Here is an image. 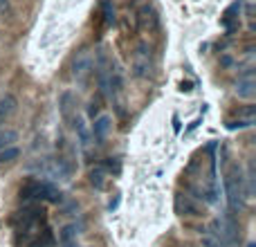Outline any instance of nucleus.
<instances>
[{
    "label": "nucleus",
    "mask_w": 256,
    "mask_h": 247,
    "mask_svg": "<svg viewBox=\"0 0 256 247\" xmlns=\"http://www.w3.org/2000/svg\"><path fill=\"white\" fill-rule=\"evenodd\" d=\"M180 90H182V92H191V90H194V88H191V84H189V81H182V84H180Z\"/></svg>",
    "instance_id": "a878e982"
},
{
    "label": "nucleus",
    "mask_w": 256,
    "mask_h": 247,
    "mask_svg": "<svg viewBox=\"0 0 256 247\" xmlns=\"http://www.w3.org/2000/svg\"><path fill=\"white\" fill-rule=\"evenodd\" d=\"M137 27L140 30H155L160 25V18H158V12H155L153 4H142V9L137 12Z\"/></svg>",
    "instance_id": "9d476101"
},
{
    "label": "nucleus",
    "mask_w": 256,
    "mask_h": 247,
    "mask_svg": "<svg viewBox=\"0 0 256 247\" xmlns=\"http://www.w3.org/2000/svg\"><path fill=\"white\" fill-rule=\"evenodd\" d=\"M79 230H81V227L76 225V222H68V225H63L61 232H58V245L79 240Z\"/></svg>",
    "instance_id": "f3484780"
},
{
    "label": "nucleus",
    "mask_w": 256,
    "mask_h": 247,
    "mask_svg": "<svg viewBox=\"0 0 256 247\" xmlns=\"http://www.w3.org/2000/svg\"><path fill=\"white\" fill-rule=\"evenodd\" d=\"M112 130V117L110 115H99L92 120V126H90V135H92V142L97 144H104L108 140Z\"/></svg>",
    "instance_id": "6e6552de"
},
{
    "label": "nucleus",
    "mask_w": 256,
    "mask_h": 247,
    "mask_svg": "<svg viewBox=\"0 0 256 247\" xmlns=\"http://www.w3.org/2000/svg\"><path fill=\"white\" fill-rule=\"evenodd\" d=\"M130 72L135 79H148L153 74V50L146 40H140L135 48V54H132V66Z\"/></svg>",
    "instance_id": "20e7f679"
},
{
    "label": "nucleus",
    "mask_w": 256,
    "mask_h": 247,
    "mask_svg": "<svg viewBox=\"0 0 256 247\" xmlns=\"http://www.w3.org/2000/svg\"><path fill=\"white\" fill-rule=\"evenodd\" d=\"M234 94L238 99H245V102H252L256 97V79H240L236 81Z\"/></svg>",
    "instance_id": "ddd939ff"
},
{
    "label": "nucleus",
    "mask_w": 256,
    "mask_h": 247,
    "mask_svg": "<svg viewBox=\"0 0 256 247\" xmlns=\"http://www.w3.org/2000/svg\"><path fill=\"white\" fill-rule=\"evenodd\" d=\"M209 238H214L220 247H238L240 232L238 222L234 218V212H227L222 218H214L207 227Z\"/></svg>",
    "instance_id": "7ed1b4c3"
},
{
    "label": "nucleus",
    "mask_w": 256,
    "mask_h": 247,
    "mask_svg": "<svg viewBox=\"0 0 256 247\" xmlns=\"http://www.w3.org/2000/svg\"><path fill=\"white\" fill-rule=\"evenodd\" d=\"M72 128H74V132H76V142H79V146L84 150H88L90 146L94 144L92 142V135H90V128H88V124H86V120L81 115H76L74 120H72V124H70Z\"/></svg>",
    "instance_id": "9b49d317"
},
{
    "label": "nucleus",
    "mask_w": 256,
    "mask_h": 247,
    "mask_svg": "<svg viewBox=\"0 0 256 247\" xmlns=\"http://www.w3.org/2000/svg\"><path fill=\"white\" fill-rule=\"evenodd\" d=\"M14 14V4L12 0H0V18H7Z\"/></svg>",
    "instance_id": "4be33fe9"
},
{
    "label": "nucleus",
    "mask_w": 256,
    "mask_h": 247,
    "mask_svg": "<svg viewBox=\"0 0 256 247\" xmlns=\"http://www.w3.org/2000/svg\"><path fill=\"white\" fill-rule=\"evenodd\" d=\"M16 110H18V99H16V94H12V92L2 94V97H0V124L7 122Z\"/></svg>",
    "instance_id": "f8f14e48"
},
{
    "label": "nucleus",
    "mask_w": 256,
    "mask_h": 247,
    "mask_svg": "<svg viewBox=\"0 0 256 247\" xmlns=\"http://www.w3.org/2000/svg\"><path fill=\"white\" fill-rule=\"evenodd\" d=\"M225 196L230 212H240L248 200V191H245V173L238 164H230L225 168Z\"/></svg>",
    "instance_id": "f03ea898"
},
{
    "label": "nucleus",
    "mask_w": 256,
    "mask_h": 247,
    "mask_svg": "<svg viewBox=\"0 0 256 247\" xmlns=\"http://www.w3.org/2000/svg\"><path fill=\"white\" fill-rule=\"evenodd\" d=\"M18 142V130H14V128H0V150L7 148V146H14Z\"/></svg>",
    "instance_id": "a211bd4d"
},
{
    "label": "nucleus",
    "mask_w": 256,
    "mask_h": 247,
    "mask_svg": "<svg viewBox=\"0 0 256 247\" xmlns=\"http://www.w3.org/2000/svg\"><path fill=\"white\" fill-rule=\"evenodd\" d=\"M45 220V209L40 207V202H25L22 209L16 214V222L20 230H32V227L40 225Z\"/></svg>",
    "instance_id": "39448f33"
},
{
    "label": "nucleus",
    "mask_w": 256,
    "mask_h": 247,
    "mask_svg": "<svg viewBox=\"0 0 256 247\" xmlns=\"http://www.w3.org/2000/svg\"><path fill=\"white\" fill-rule=\"evenodd\" d=\"M108 178H110V176H108V171L104 168V164H97V166H92V168H90V173H88V182L97 191H102L104 186H106Z\"/></svg>",
    "instance_id": "4468645a"
},
{
    "label": "nucleus",
    "mask_w": 256,
    "mask_h": 247,
    "mask_svg": "<svg viewBox=\"0 0 256 247\" xmlns=\"http://www.w3.org/2000/svg\"><path fill=\"white\" fill-rule=\"evenodd\" d=\"M240 12H243V0H234V2L230 4V7L225 9V14H222L220 18V25H232V22H238V16Z\"/></svg>",
    "instance_id": "dca6fc26"
},
{
    "label": "nucleus",
    "mask_w": 256,
    "mask_h": 247,
    "mask_svg": "<svg viewBox=\"0 0 256 247\" xmlns=\"http://www.w3.org/2000/svg\"><path fill=\"white\" fill-rule=\"evenodd\" d=\"M18 158H20V148H18L16 144L7 146V148L0 150V164H2V166H4V164H14Z\"/></svg>",
    "instance_id": "6ab92c4d"
},
{
    "label": "nucleus",
    "mask_w": 256,
    "mask_h": 247,
    "mask_svg": "<svg viewBox=\"0 0 256 247\" xmlns=\"http://www.w3.org/2000/svg\"><path fill=\"white\" fill-rule=\"evenodd\" d=\"M22 202H52V204H61L63 202V194L54 182L43 180V178H30L20 184L18 189Z\"/></svg>",
    "instance_id": "f257e3e1"
},
{
    "label": "nucleus",
    "mask_w": 256,
    "mask_h": 247,
    "mask_svg": "<svg viewBox=\"0 0 256 247\" xmlns=\"http://www.w3.org/2000/svg\"><path fill=\"white\" fill-rule=\"evenodd\" d=\"M76 106H79V99H76V94L72 92V90H63V92L58 94V112H61L63 124L70 126L72 120L79 115V112H76Z\"/></svg>",
    "instance_id": "0eeeda50"
},
{
    "label": "nucleus",
    "mask_w": 256,
    "mask_h": 247,
    "mask_svg": "<svg viewBox=\"0 0 256 247\" xmlns=\"http://www.w3.org/2000/svg\"><path fill=\"white\" fill-rule=\"evenodd\" d=\"M256 124V120H243V117H238V120H227L225 122V128L227 130H245V128H252Z\"/></svg>",
    "instance_id": "aec40b11"
},
{
    "label": "nucleus",
    "mask_w": 256,
    "mask_h": 247,
    "mask_svg": "<svg viewBox=\"0 0 256 247\" xmlns=\"http://www.w3.org/2000/svg\"><path fill=\"white\" fill-rule=\"evenodd\" d=\"M61 247H79V243H76V240H74V243H63Z\"/></svg>",
    "instance_id": "bb28decb"
},
{
    "label": "nucleus",
    "mask_w": 256,
    "mask_h": 247,
    "mask_svg": "<svg viewBox=\"0 0 256 247\" xmlns=\"http://www.w3.org/2000/svg\"><path fill=\"white\" fill-rule=\"evenodd\" d=\"M220 66H222V68H232V66H234V58H232L230 54H225V56L220 58Z\"/></svg>",
    "instance_id": "b1692460"
},
{
    "label": "nucleus",
    "mask_w": 256,
    "mask_h": 247,
    "mask_svg": "<svg viewBox=\"0 0 256 247\" xmlns=\"http://www.w3.org/2000/svg\"><path fill=\"white\" fill-rule=\"evenodd\" d=\"M104 168L108 171V176H117V173L122 171L120 158H106V162H104Z\"/></svg>",
    "instance_id": "412c9836"
},
{
    "label": "nucleus",
    "mask_w": 256,
    "mask_h": 247,
    "mask_svg": "<svg viewBox=\"0 0 256 247\" xmlns=\"http://www.w3.org/2000/svg\"><path fill=\"white\" fill-rule=\"evenodd\" d=\"M99 16H102L104 30L115 25V4H112V0H102V4H99Z\"/></svg>",
    "instance_id": "2eb2a0df"
},
{
    "label": "nucleus",
    "mask_w": 256,
    "mask_h": 247,
    "mask_svg": "<svg viewBox=\"0 0 256 247\" xmlns=\"http://www.w3.org/2000/svg\"><path fill=\"white\" fill-rule=\"evenodd\" d=\"M92 52H90L88 48H79L74 52V56H72V76H74L76 81H86L88 79V74L92 72Z\"/></svg>",
    "instance_id": "423d86ee"
},
{
    "label": "nucleus",
    "mask_w": 256,
    "mask_h": 247,
    "mask_svg": "<svg viewBox=\"0 0 256 247\" xmlns=\"http://www.w3.org/2000/svg\"><path fill=\"white\" fill-rule=\"evenodd\" d=\"M176 212L178 216H186V218H200L202 216V209L196 200H191V196L186 194H178L176 196Z\"/></svg>",
    "instance_id": "1a4fd4ad"
},
{
    "label": "nucleus",
    "mask_w": 256,
    "mask_h": 247,
    "mask_svg": "<svg viewBox=\"0 0 256 247\" xmlns=\"http://www.w3.org/2000/svg\"><path fill=\"white\" fill-rule=\"evenodd\" d=\"M202 247H220V245H218L214 238H209V236H204V238H202Z\"/></svg>",
    "instance_id": "393cba45"
},
{
    "label": "nucleus",
    "mask_w": 256,
    "mask_h": 247,
    "mask_svg": "<svg viewBox=\"0 0 256 247\" xmlns=\"http://www.w3.org/2000/svg\"><path fill=\"white\" fill-rule=\"evenodd\" d=\"M102 115V106H99V102H90V108H88V120H94V117Z\"/></svg>",
    "instance_id": "5701e85b"
}]
</instances>
